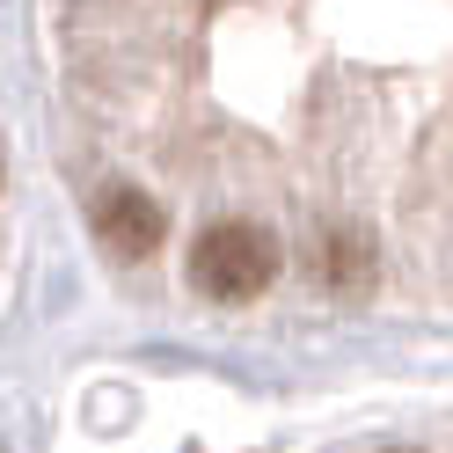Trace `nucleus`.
Masks as SVG:
<instances>
[{"label":"nucleus","mask_w":453,"mask_h":453,"mask_svg":"<svg viewBox=\"0 0 453 453\" xmlns=\"http://www.w3.org/2000/svg\"><path fill=\"white\" fill-rule=\"evenodd\" d=\"M315 271L336 293H365L373 286V242H365L358 226H329V234L315 242Z\"/></svg>","instance_id":"3"},{"label":"nucleus","mask_w":453,"mask_h":453,"mask_svg":"<svg viewBox=\"0 0 453 453\" xmlns=\"http://www.w3.org/2000/svg\"><path fill=\"white\" fill-rule=\"evenodd\" d=\"M388 453H417V446H388Z\"/></svg>","instance_id":"4"},{"label":"nucleus","mask_w":453,"mask_h":453,"mask_svg":"<svg viewBox=\"0 0 453 453\" xmlns=\"http://www.w3.org/2000/svg\"><path fill=\"white\" fill-rule=\"evenodd\" d=\"M190 278H197V293H205V300L242 307V300H257L271 278H278V242L264 234V226H249V219H219V226L197 234Z\"/></svg>","instance_id":"1"},{"label":"nucleus","mask_w":453,"mask_h":453,"mask_svg":"<svg viewBox=\"0 0 453 453\" xmlns=\"http://www.w3.org/2000/svg\"><path fill=\"white\" fill-rule=\"evenodd\" d=\"M96 234L118 249V257H147V249L161 242V205H154V197H139V190H103Z\"/></svg>","instance_id":"2"}]
</instances>
